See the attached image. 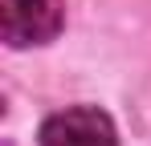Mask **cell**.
Segmentation results:
<instances>
[{"instance_id": "1", "label": "cell", "mask_w": 151, "mask_h": 146, "mask_svg": "<svg viewBox=\"0 0 151 146\" xmlns=\"http://www.w3.org/2000/svg\"><path fill=\"white\" fill-rule=\"evenodd\" d=\"M65 21V0H0V37L12 49L45 45Z\"/></svg>"}, {"instance_id": "2", "label": "cell", "mask_w": 151, "mask_h": 146, "mask_svg": "<svg viewBox=\"0 0 151 146\" xmlns=\"http://www.w3.org/2000/svg\"><path fill=\"white\" fill-rule=\"evenodd\" d=\"M41 146H119L114 122L94 106L61 110L41 126Z\"/></svg>"}]
</instances>
